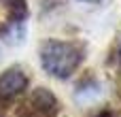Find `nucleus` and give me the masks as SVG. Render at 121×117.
Here are the masks:
<instances>
[{
    "label": "nucleus",
    "mask_w": 121,
    "mask_h": 117,
    "mask_svg": "<svg viewBox=\"0 0 121 117\" xmlns=\"http://www.w3.org/2000/svg\"><path fill=\"white\" fill-rule=\"evenodd\" d=\"M85 2H94V0H85Z\"/></svg>",
    "instance_id": "39448f33"
},
{
    "label": "nucleus",
    "mask_w": 121,
    "mask_h": 117,
    "mask_svg": "<svg viewBox=\"0 0 121 117\" xmlns=\"http://www.w3.org/2000/svg\"><path fill=\"white\" fill-rule=\"evenodd\" d=\"M30 104H32L38 113H43V115H51V113L57 111V100H55V96H53L47 87L34 90V94L30 96Z\"/></svg>",
    "instance_id": "7ed1b4c3"
},
{
    "label": "nucleus",
    "mask_w": 121,
    "mask_h": 117,
    "mask_svg": "<svg viewBox=\"0 0 121 117\" xmlns=\"http://www.w3.org/2000/svg\"><path fill=\"white\" fill-rule=\"evenodd\" d=\"M81 62V51L74 43H66V40H47L40 47V64L43 68L57 77V79H66L70 77L77 66Z\"/></svg>",
    "instance_id": "f257e3e1"
},
{
    "label": "nucleus",
    "mask_w": 121,
    "mask_h": 117,
    "mask_svg": "<svg viewBox=\"0 0 121 117\" xmlns=\"http://www.w3.org/2000/svg\"><path fill=\"white\" fill-rule=\"evenodd\" d=\"M28 85V77L19 70V68H11V70H4L0 75V98L6 100V98H13L17 94H21Z\"/></svg>",
    "instance_id": "f03ea898"
},
{
    "label": "nucleus",
    "mask_w": 121,
    "mask_h": 117,
    "mask_svg": "<svg viewBox=\"0 0 121 117\" xmlns=\"http://www.w3.org/2000/svg\"><path fill=\"white\" fill-rule=\"evenodd\" d=\"M4 2L9 4V9H11V13H13L15 17H23V15L28 13L26 0H4Z\"/></svg>",
    "instance_id": "20e7f679"
}]
</instances>
